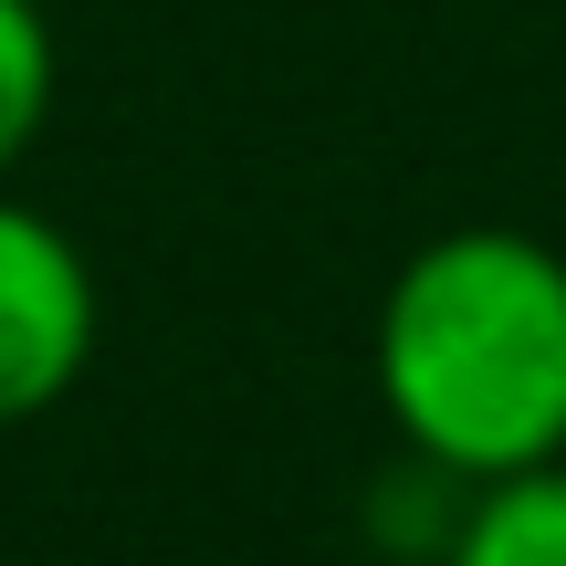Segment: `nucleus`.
Masks as SVG:
<instances>
[{"instance_id":"f257e3e1","label":"nucleus","mask_w":566,"mask_h":566,"mask_svg":"<svg viewBox=\"0 0 566 566\" xmlns=\"http://www.w3.org/2000/svg\"><path fill=\"white\" fill-rule=\"evenodd\" d=\"M367 378L399 451L462 493L566 462V252L514 221L420 242L378 294Z\"/></svg>"},{"instance_id":"f03ea898","label":"nucleus","mask_w":566,"mask_h":566,"mask_svg":"<svg viewBox=\"0 0 566 566\" xmlns=\"http://www.w3.org/2000/svg\"><path fill=\"white\" fill-rule=\"evenodd\" d=\"M95 336H105V294L84 242L53 210L0 189V430L74 399L95 367Z\"/></svg>"},{"instance_id":"7ed1b4c3","label":"nucleus","mask_w":566,"mask_h":566,"mask_svg":"<svg viewBox=\"0 0 566 566\" xmlns=\"http://www.w3.org/2000/svg\"><path fill=\"white\" fill-rule=\"evenodd\" d=\"M441 566H566V462L472 483L441 535Z\"/></svg>"},{"instance_id":"20e7f679","label":"nucleus","mask_w":566,"mask_h":566,"mask_svg":"<svg viewBox=\"0 0 566 566\" xmlns=\"http://www.w3.org/2000/svg\"><path fill=\"white\" fill-rule=\"evenodd\" d=\"M53 95H63V42L42 21V0H0V179L53 126Z\"/></svg>"}]
</instances>
